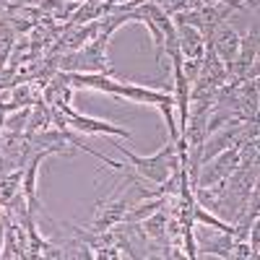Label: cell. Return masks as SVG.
<instances>
[{
    "mask_svg": "<svg viewBox=\"0 0 260 260\" xmlns=\"http://www.w3.org/2000/svg\"><path fill=\"white\" fill-rule=\"evenodd\" d=\"M115 148L130 161V169H133L143 182L154 185V187L161 185V182L169 177V172L182 164V161H180V154H177V143H172V141H169L167 146H161L156 154H151V156H138V154H133L130 148H125V143H115Z\"/></svg>",
    "mask_w": 260,
    "mask_h": 260,
    "instance_id": "obj_1",
    "label": "cell"
},
{
    "mask_svg": "<svg viewBox=\"0 0 260 260\" xmlns=\"http://www.w3.org/2000/svg\"><path fill=\"white\" fill-rule=\"evenodd\" d=\"M107 42L102 34H96L91 42H86L81 50L73 52H60L57 55V68L65 73H104L115 76V68L107 60Z\"/></svg>",
    "mask_w": 260,
    "mask_h": 260,
    "instance_id": "obj_2",
    "label": "cell"
},
{
    "mask_svg": "<svg viewBox=\"0 0 260 260\" xmlns=\"http://www.w3.org/2000/svg\"><path fill=\"white\" fill-rule=\"evenodd\" d=\"M242 164V143H234L229 148H224L221 154H216L211 161H206L198 172V185L195 187H208L213 182H219L224 177H229L232 172Z\"/></svg>",
    "mask_w": 260,
    "mask_h": 260,
    "instance_id": "obj_3",
    "label": "cell"
},
{
    "mask_svg": "<svg viewBox=\"0 0 260 260\" xmlns=\"http://www.w3.org/2000/svg\"><path fill=\"white\" fill-rule=\"evenodd\" d=\"M226 78H237V81L257 78V31L255 29L240 37V50H237L234 62L226 68Z\"/></svg>",
    "mask_w": 260,
    "mask_h": 260,
    "instance_id": "obj_4",
    "label": "cell"
},
{
    "mask_svg": "<svg viewBox=\"0 0 260 260\" xmlns=\"http://www.w3.org/2000/svg\"><path fill=\"white\" fill-rule=\"evenodd\" d=\"M65 117H68L71 127L81 130V133H91V136H117V138H130V130L120 127V125H112V122H102V120H94V117H86V115H78L73 107H62L60 110Z\"/></svg>",
    "mask_w": 260,
    "mask_h": 260,
    "instance_id": "obj_5",
    "label": "cell"
},
{
    "mask_svg": "<svg viewBox=\"0 0 260 260\" xmlns=\"http://www.w3.org/2000/svg\"><path fill=\"white\" fill-rule=\"evenodd\" d=\"M127 208H130L127 195H122V198H117V201L99 203V211L94 216V221L86 226V229L99 234V232H107V229H112V226H120L122 219H125V213H127Z\"/></svg>",
    "mask_w": 260,
    "mask_h": 260,
    "instance_id": "obj_6",
    "label": "cell"
},
{
    "mask_svg": "<svg viewBox=\"0 0 260 260\" xmlns=\"http://www.w3.org/2000/svg\"><path fill=\"white\" fill-rule=\"evenodd\" d=\"M211 45H213L216 55L221 57V62L229 68V65L234 62V57H237V50H240V34H237L229 24H219L213 29Z\"/></svg>",
    "mask_w": 260,
    "mask_h": 260,
    "instance_id": "obj_7",
    "label": "cell"
},
{
    "mask_svg": "<svg viewBox=\"0 0 260 260\" xmlns=\"http://www.w3.org/2000/svg\"><path fill=\"white\" fill-rule=\"evenodd\" d=\"M175 29H177V39H180L182 57H185V60H203V52H206V39H203V34L195 29V26H187V24H175Z\"/></svg>",
    "mask_w": 260,
    "mask_h": 260,
    "instance_id": "obj_8",
    "label": "cell"
},
{
    "mask_svg": "<svg viewBox=\"0 0 260 260\" xmlns=\"http://www.w3.org/2000/svg\"><path fill=\"white\" fill-rule=\"evenodd\" d=\"M21 177H24V169H11L0 175V208L11 206V201L21 192Z\"/></svg>",
    "mask_w": 260,
    "mask_h": 260,
    "instance_id": "obj_9",
    "label": "cell"
},
{
    "mask_svg": "<svg viewBox=\"0 0 260 260\" xmlns=\"http://www.w3.org/2000/svg\"><path fill=\"white\" fill-rule=\"evenodd\" d=\"M192 219H195V224H206V226H211V229H216V232L234 234V224L219 219L213 211H208V208H203V206H198V203H195V208H192Z\"/></svg>",
    "mask_w": 260,
    "mask_h": 260,
    "instance_id": "obj_10",
    "label": "cell"
},
{
    "mask_svg": "<svg viewBox=\"0 0 260 260\" xmlns=\"http://www.w3.org/2000/svg\"><path fill=\"white\" fill-rule=\"evenodd\" d=\"M195 245H201L203 252L208 255H219V257H232V234H224L219 232V237H206V240H195Z\"/></svg>",
    "mask_w": 260,
    "mask_h": 260,
    "instance_id": "obj_11",
    "label": "cell"
},
{
    "mask_svg": "<svg viewBox=\"0 0 260 260\" xmlns=\"http://www.w3.org/2000/svg\"><path fill=\"white\" fill-rule=\"evenodd\" d=\"M0 257H3V260H24V257H26V252L21 250V245H18L13 213H11V221H8V226H6V240H3V250H0Z\"/></svg>",
    "mask_w": 260,
    "mask_h": 260,
    "instance_id": "obj_12",
    "label": "cell"
},
{
    "mask_svg": "<svg viewBox=\"0 0 260 260\" xmlns=\"http://www.w3.org/2000/svg\"><path fill=\"white\" fill-rule=\"evenodd\" d=\"M16 31L11 29V24L0 16V68L8 62V57H11V50H13V45H16Z\"/></svg>",
    "mask_w": 260,
    "mask_h": 260,
    "instance_id": "obj_13",
    "label": "cell"
},
{
    "mask_svg": "<svg viewBox=\"0 0 260 260\" xmlns=\"http://www.w3.org/2000/svg\"><path fill=\"white\" fill-rule=\"evenodd\" d=\"M201 62L203 60H182V76L187 78V83H192L201 76Z\"/></svg>",
    "mask_w": 260,
    "mask_h": 260,
    "instance_id": "obj_14",
    "label": "cell"
},
{
    "mask_svg": "<svg viewBox=\"0 0 260 260\" xmlns=\"http://www.w3.org/2000/svg\"><path fill=\"white\" fill-rule=\"evenodd\" d=\"M11 221V208H0V250H3V240H6V226Z\"/></svg>",
    "mask_w": 260,
    "mask_h": 260,
    "instance_id": "obj_15",
    "label": "cell"
},
{
    "mask_svg": "<svg viewBox=\"0 0 260 260\" xmlns=\"http://www.w3.org/2000/svg\"><path fill=\"white\" fill-rule=\"evenodd\" d=\"M76 3H83V0H76Z\"/></svg>",
    "mask_w": 260,
    "mask_h": 260,
    "instance_id": "obj_16",
    "label": "cell"
},
{
    "mask_svg": "<svg viewBox=\"0 0 260 260\" xmlns=\"http://www.w3.org/2000/svg\"><path fill=\"white\" fill-rule=\"evenodd\" d=\"M219 3H226V0H219Z\"/></svg>",
    "mask_w": 260,
    "mask_h": 260,
    "instance_id": "obj_17",
    "label": "cell"
},
{
    "mask_svg": "<svg viewBox=\"0 0 260 260\" xmlns=\"http://www.w3.org/2000/svg\"><path fill=\"white\" fill-rule=\"evenodd\" d=\"M0 6H3V0H0Z\"/></svg>",
    "mask_w": 260,
    "mask_h": 260,
    "instance_id": "obj_18",
    "label": "cell"
}]
</instances>
